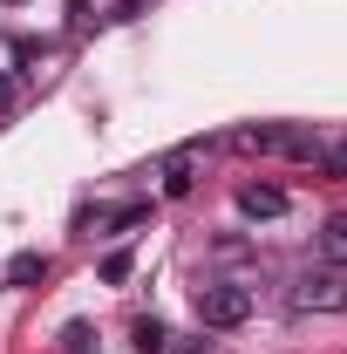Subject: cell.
<instances>
[{
  "label": "cell",
  "instance_id": "cell-1",
  "mask_svg": "<svg viewBox=\"0 0 347 354\" xmlns=\"http://www.w3.org/2000/svg\"><path fill=\"white\" fill-rule=\"evenodd\" d=\"M198 320H205V327H245V320H252V293L232 286V279L198 286Z\"/></svg>",
  "mask_w": 347,
  "mask_h": 354
},
{
  "label": "cell",
  "instance_id": "cell-2",
  "mask_svg": "<svg viewBox=\"0 0 347 354\" xmlns=\"http://www.w3.org/2000/svg\"><path fill=\"white\" fill-rule=\"evenodd\" d=\"M293 307H320V313H341L347 307V279L341 272H306L293 286Z\"/></svg>",
  "mask_w": 347,
  "mask_h": 354
},
{
  "label": "cell",
  "instance_id": "cell-3",
  "mask_svg": "<svg viewBox=\"0 0 347 354\" xmlns=\"http://www.w3.org/2000/svg\"><path fill=\"white\" fill-rule=\"evenodd\" d=\"M238 212H245V218H279V212H286V191L252 177V184H238Z\"/></svg>",
  "mask_w": 347,
  "mask_h": 354
},
{
  "label": "cell",
  "instance_id": "cell-4",
  "mask_svg": "<svg viewBox=\"0 0 347 354\" xmlns=\"http://www.w3.org/2000/svg\"><path fill=\"white\" fill-rule=\"evenodd\" d=\"M191 164H198V150H171L164 157V198H184L191 191Z\"/></svg>",
  "mask_w": 347,
  "mask_h": 354
},
{
  "label": "cell",
  "instance_id": "cell-5",
  "mask_svg": "<svg viewBox=\"0 0 347 354\" xmlns=\"http://www.w3.org/2000/svg\"><path fill=\"white\" fill-rule=\"evenodd\" d=\"M320 259H327V266H347V212H334V218L320 225Z\"/></svg>",
  "mask_w": 347,
  "mask_h": 354
},
{
  "label": "cell",
  "instance_id": "cell-6",
  "mask_svg": "<svg viewBox=\"0 0 347 354\" xmlns=\"http://www.w3.org/2000/svg\"><path fill=\"white\" fill-rule=\"evenodd\" d=\"M7 279H14V286H35V279H48V259L41 252H14V259H7Z\"/></svg>",
  "mask_w": 347,
  "mask_h": 354
},
{
  "label": "cell",
  "instance_id": "cell-7",
  "mask_svg": "<svg viewBox=\"0 0 347 354\" xmlns=\"http://www.w3.org/2000/svg\"><path fill=\"white\" fill-rule=\"evenodd\" d=\"M164 348H171L164 320H136V354H164Z\"/></svg>",
  "mask_w": 347,
  "mask_h": 354
},
{
  "label": "cell",
  "instance_id": "cell-8",
  "mask_svg": "<svg viewBox=\"0 0 347 354\" xmlns=\"http://www.w3.org/2000/svg\"><path fill=\"white\" fill-rule=\"evenodd\" d=\"M62 348L68 354H95V327H88V320H68V327H62Z\"/></svg>",
  "mask_w": 347,
  "mask_h": 354
},
{
  "label": "cell",
  "instance_id": "cell-9",
  "mask_svg": "<svg viewBox=\"0 0 347 354\" xmlns=\"http://www.w3.org/2000/svg\"><path fill=\"white\" fill-rule=\"evenodd\" d=\"M130 252H109V259H102V279H109V286H123V279H130Z\"/></svg>",
  "mask_w": 347,
  "mask_h": 354
},
{
  "label": "cell",
  "instance_id": "cell-10",
  "mask_svg": "<svg viewBox=\"0 0 347 354\" xmlns=\"http://www.w3.org/2000/svg\"><path fill=\"white\" fill-rule=\"evenodd\" d=\"M7 102H14V88H7V82H0V109H7Z\"/></svg>",
  "mask_w": 347,
  "mask_h": 354
},
{
  "label": "cell",
  "instance_id": "cell-11",
  "mask_svg": "<svg viewBox=\"0 0 347 354\" xmlns=\"http://www.w3.org/2000/svg\"><path fill=\"white\" fill-rule=\"evenodd\" d=\"M7 7H21V0H7Z\"/></svg>",
  "mask_w": 347,
  "mask_h": 354
}]
</instances>
